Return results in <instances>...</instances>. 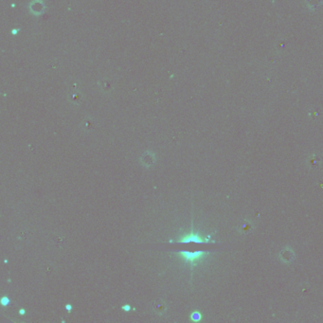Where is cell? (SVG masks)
I'll list each match as a JSON object with an SVG mask.
<instances>
[{"mask_svg":"<svg viewBox=\"0 0 323 323\" xmlns=\"http://www.w3.org/2000/svg\"><path fill=\"white\" fill-rule=\"evenodd\" d=\"M84 127H85L86 129H91V128H93V122H92L91 121H86L84 122Z\"/></svg>","mask_w":323,"mask_h":323,"instance_id":"8992f818","label":"cell"},{"mask_svg":"<svg viewBox=\"0 0 323 323\" xmlns=\"http://www.w3.org/2000/svg\"><path fill=\"white\" fill-rule=\"evenodd\" d=\"M181 242H183V243H188V242L205 243V242H208V240L203 239L202 237H200V236H199L197 233H192V234H190V235H188L187 237L183 238L182 240H181Z\"/></svg>","mask_w":323,"mask_h":323,"instance_id":"7a4b0ae2","label":"cell"},{"mask_svg":"<svg viewBox=\"0 0 323 323\" xmlns=\"http://www.w3.org/2000/svg\"><path fill=\"white\" fill-rule=\"evenodd\" d=\"M7 299H8V298H2V301H1V302H2V304H3V305H7L8 303H9V301H7Z\"/></svg>","mask_w":323,"mask_h":323,"instance_id":"52a82bcc","label":"cell"},{"mask_svg":"<svg viewBox=\"0 0 323 323\" xmlns=\"http://www.w3.org/2000/svg\"><path fill=\"white\" fill-rule=\"evenodd\" d=\"M180 256L185 258V260L187 262H191V263H194L199 261L200 259H202L205 255V252L203 251H198V252H194V253H190V252H180Z\"/></svg>","mask_w":323,"mask_h":323,"instance_id":"6da1fadb","label":"cell"},{"mask_svg":"<svg viewBox=\"0 0 323 323\" xmlns=\"http://www.w3.org/2000/svg\"><path fill=\"white\" fill-rule=\"evenodd\" d=\"M154 308L157 313H163L165 310H166V305H165L164 302L158 301H155L154 303Z\"/></svg>","mask_w":323,"mask_h":323,"instance_id":"3957f363","label":"cell"},{"mask_svg":"<svg viewBox=\"0 0 323 323\" xmlns=\"http://www.w3.org/2000/svg\"><path fill=\"white\" fill-rule=\"evenodd\" d=\"M53 242L55 243V245L60 247V246H63L65 245L66 240L65 239V237H63V236H61V235H55L53 238Z\"/></svg>","mask_w":323,"mask_h":323,"instance_id":"277c9868","label":"cell"},{"mask_svg":"<svg viewBox=\"0 0 323 323\" xmlns=\"http://www.w3.org/2000/svg\"><path fill=\"white\" fill-rule=\"evenodd\" d=\"M192 319L194 321H199L201 319V314L197 312H195L192 314Z\"/></svg>","mask_w":323,"mask_h":323,"instance_id":"5b68a950","label":"cell"}]
</instances>
